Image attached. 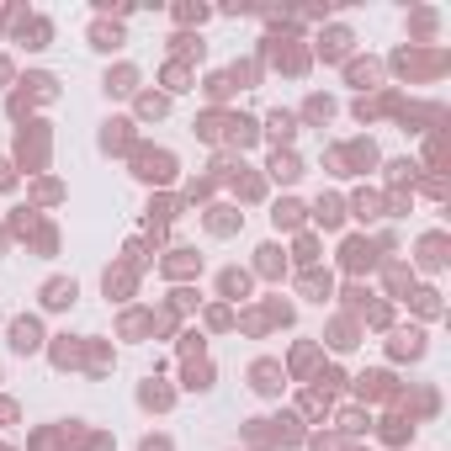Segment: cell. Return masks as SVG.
<instances>
[{"mask_svg": "<svg viewBox=\"0 0 451 451\" xmlns=\"http://www.w3.org/2000/svg\"><path fill=\"white\" fill-rule=\"evenodd\" d=\"M276 223H282V228H292V223H297V207H292V202H282V207H276Z\"/></svg>", "mask_w": 451, "mask_h": 451, "instance_id": "obj_5", "label": "cell"}, {"mask_svg": "<svg viewBox=\"0 0 451 451\" xmlns=\"http://www.w3.org/2000/svg\"><path fill=\"white\" fill-rule=\"evenodd\" d=\"M345 266H371V245H361V239L345 245Z\"/></svg>", "mask_w": 451, "mask_h": 451, "instance_id": "obj_4", "label": "cell"}, {"mask_svg": "<svg viewBox=\"0 0 451 451\" xmlns=\"http://www.w3.org/2000/svg\"><path fill=\"white\" fill-rule=\"evenodd\" d=\"M319 218H324V223H340V202H319Z\"/></svg>", "mask_w": 451, "mask_h": 451, "instance_id": "obj_6", "label": "cell"}, {"mask_svg": "<svg viewBox=\"0 0 451 451\" xmlns=\"http://www.w3.org/2000/svg\"><path fill=\"white\" fill-rule=\"evenodd\" d=\"M42 303L48 308H69L75 303V282H48V287H42Z\"/></svg>", "mask_w": 451, "mask_h": 451, "instance_id": "obj_2", "label": "cell"}, {"mask_svg": "<svg viewBox=\"0 0 451 451\" xmlns=\"http://www.w3.org/2000/svg\"><path fill=\"white\" fill-rule=\"evenodd\" d=\"M11 345H16V350H38L42 345L38 324H32V319H16V324H11Z\"/></svg>", "mask_w": 451, "mask_h": 451, "instance_id": "obj_1", "label": "cell"}, {"mask_svg": "<svg viewBox=\"0 0 451 451\" xmlns=\"http://www.w3.org/2000/svg\"><path fill=\"white\" fill-rule=\"evenodd\" d=\"M0 451H11V446H0Z\"/></svg>", "mask_w": 451, "mask_h": 451, "instance_id": "obj_8", "label": "cell"}, {"mask_svg": "<svg viewBox=\"0 0 451 451\" xmlns=\"http://www.w3.org/2000/svg\"><path fill=\"white\" fill-rule=\"evenodd\" d=\"M255 388H260V393H276V388H282V382H276V367L260 361V367H255Z\"/></svg>", "mask_w": 451, "mask_h": 451, "instance_id": "obj_3", "label": "cell"}, {"mask_svg": "<svg viewBox=\"0 0 451 451\" xmlns=\"http://www.w3.org/2000/svg\"><path fill=\"white\" fill-rule=\"evenodd\" d=\"M425 266H441V239H425Z\"/></svg>", "mask_w": 451, "mask_h": 451, "instance_id": "obj_7", "label": "cell"}]
</instances>
